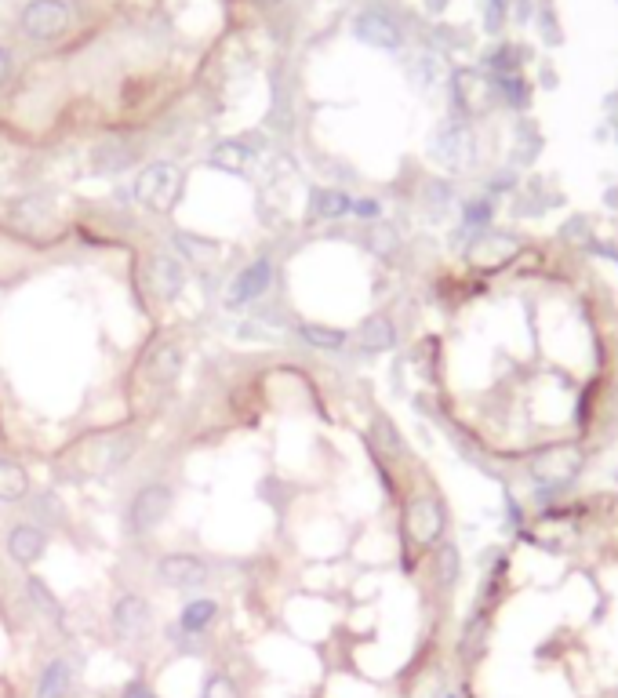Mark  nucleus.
I'll return each instance as SVG.
<instances>
[{
    "label": "nucleus",
    "instance_id": "nucleus-26",
    "mask_svg": "<svg viewBox=\"0 0 618 698\" xmlns=\"http://www.w3.org/2000/svg\"><path fill=\"white\" fill-rule=\"evenodd\" d=\"M11 77V51L0 48V88H4V80Z\"/></svg>",
    "mask_w": 618,
    "mask_h": 698
},
{
    "label": "nucleus",
    "instance_id": "nucleus-4",
    "mask_svg": "<svg viewBox=\"0 0 618 698\" xmlns=\"http://www.w3.org/2000/svg\"><path fill=\"white\" fill-rule=\"evenodd\" d=\"M110 619H113V633H117V640H124V644H139V640L153 629L150 604L142 597H135V593H120V597L113 600Z\"/></svg>",
    "mask_w": 618,
    "mask_h": 698
},
{
    "label": "nucleus",
    "instance_id": "nucleus-1",
    "mask_svg": "<svg viewBox=\"0 0 618 698\" xmlns=\"http://www.w3.org/2000/svg\"><path fill=\"white\" fill-rule=\"evenodd\" d=\"M179 190H182V171L175 164H150V168L139 171V179L131 186V197L139 200L142 208L164 215V211L175 208Z\"/></svg>",
    "mask_w": 618,
    "mask_h": 698
},
{
    "label": "nucleus",
    "instance_id": "nucleus-15",
    "mask_svg": "<svg viewBox=\"0 0 618 698\" xmlns=\"http://www.w3.org/2000/svg\"><path fill=\"white\" fill-rule=\"evenodd\" d=\"M357 339H360V346H364V349H389L397 335H393V324H389V317L375 313V317H368L364 324H360Z\"/></svg>",
    "mask_w": 618,
    "mask_h": 698
},
{
    "label": "nucleus",
    "instance_id": "nucleus-10",
    "mask_svg": "<svg viewBox=\"0 0 618 698\" xmlns=\"http://www.w3.org/2000/svg\"><path fill=\"white\" fill-rule=\"evenodd\" d=\"M73 695V666L70 659H51L40 669L37 695L33 698H70Z\"/></svg>",
    "mask_w": 618,
    "mask_h": 698
},
{
    "label": "nucleus",
    "instance_id": "nucleus-6",
    "mask_svg": "<svg viewBox=\"0 0 618 698\" xmlns=\"http://www.w3.org/2000/svg\"><path fill=\"white\" fill-rule=\"evenodd\" d=\"M157 575L164 586L175 589H197L208 582V564L193 553H168V557L157 560Z\"/></svg>",
    "mask_w": 618,
    "mask_h": 698
},
{
    "label": "nucleus",
    "instance_id": "nucleus-12",
    "mask_svg": "<svg viewBox=\"0 0 618 698\" xmlns=\"http://www.w3.org/2000/svg\"><path fill=\"white\" fill-rule=\"evenodd\" d=\"M30 495V473L11 459H0V502H22Z\"/></svg>",
    "mask_w": 618,
    "mask_h": 698
},
{
    "label": "nucleus",
    "instance_id": "nucleus-25",
    "mask_svg": "<svg viewBox=\"0 0 618 698\" xmlns=\"http://www.w3.org/2000/svg\"><path fill=\"white\" fill-rule=\"evenodd\" d=\"M353 211L364 215V219H375V215H379V204H375V200H353Z\"/></svg>",
    "mask_w": 618,
    "mask_h": 698
},
{
    "label": "nucleus",
    "instance_id": "nucleus-11",
    "mask_svg": "<svg viewBox=\"0 0 618 698\" xmlns=\"http://www.w3.org/2000/svg\"><path fill=\"white\" fill-rule=\"evenodd\" d=\"M182 371V346L179 342H164L150 353L146 360V379L157 382V386H168V382L179 379Z\"/></svg>",
    "mask_w": 618,
    "mask_h": 698
},
{
    "label": "nucleus",
    "instance_id": "nucleus-22",
    "mask_svg": "<svg viewBox=\"0 0 618 698\" xmlns=\"http://www.w3.org/2000/svg\"><path fill=\"white\" fill-rule=\"evenodd\" d=\"M502 91H506V99L513 102V106H524V102H528V84H524V80L517 77V73H513V77H502Z\"/></svg>",
    "mask_w": 618,
    "mask_h": 698
},
{
    "label": "nucleus",
    "instance_id": "nucleus-21",
    "mask_svg": "<svg viewBox=\"0 0 618 698\" xmlns=\"http://www.w3.org/2000/svg\"><path fill=\"white\" fill-rule=\"evenodd\" d=\"M200 698H240V691H237V684H233V677H226V673H211L204 691H200Z\"/></svg>",
    "mask_w": 618,
    "mask_h": 698
},
{
    "label": "nucleus",
    "instance_id": "nucleus-2",
    "mask_svg": "<svg viewBox=\"0 0 618 698\" xmlns=\"http://www.w3.org/2000/svg\"><path fill=\"white\" fill-rule=\"evenodd\" d=\"M70 26V4L66 0H30L19 11V30L30 40H55Z\"/></svg>",
    "mask_w": 618,
    "mask_h": 698
},
{
    "label": "nucleus",
    "instance_id": "nucleus-8",
    "mask_svg": "<svg viewBox=\"0 0 618 698\" xmlns=\"http://www.w3.org/2000/svg\"><path fill=\"white\" fill-rule=\"evenodd\" d=\"M353 30H357V37L364 40V44H371V48H382V51L400 48L397 22L389 19V15H382V11H364V15H357Z\"/></svg>",
    "mask_w": 618,
    "mask_h": 698
},
{
    "label": "nucleus",
    "instance_id": "nucleus-23",
    "mask_svg": "<svg viewBox=\"0 0 618 698\" xmlns=\"http://www.w3.org/2000/svg\"><path fill=\"white\" fill-rule=\"evenodd\" d=\"M517 59H520V51H517V48H502L491 62H495V70L506 73V70H517Z\"/></svg>",
    "mask_w": 618,
    "mask_h": 698
},
{
    "label": "nucleus",
    "instance_id": "nucleus-13",
    "mask_svg": "<svg viewBox=\"0 0 618 698\" xmlns=\"http://www.w3.org/2000/svg\"><path fill=\"white\" fill-rule=\"evenodd\" d=\"M215 615H219V604H215L211 597L190 600L179 615V633H204V629L215 622Z\"/></svg>",
    "mask_w": 618,
    "mask_h": 698
},
{
    "label": "nucleus",
    "instance_id": "nucleus-3",
    "mask_svg": "<svg viewBox=\"0 0 618 698\" xmlns=\"http://www.w3.org/2000/svg\"><path fill=\"white\" fill-rule=\"evenodd\" d=\"M171 506H175V491L168 484H146L139 488V495L131 499V509H128V524L135 535H150L157 531L164 520H168Z\"/></svg>",
    "mask_w": 618,
    "mask_h": 698
},
{
    "label": "nucleus",
    "instance_id": "nucleus-16",
    "mask_svg": "<svg viewBox=\"0 0 618 698\" xmlns=\"http://www.w3.org/2000/svg\"><path fill=\"white\" fill-rule=\"evenodd\" d=\"M248 160H251V150L244 142H219L215 150H211V168H222V171H248Z\"/></svg>",
    "mask_w": 618,
    "mask_h": 698
},
{
    "label": "nucleus",
    "instance_id": "nucleus-27",
    "mask_svg": "<svg viewBox=\"0 0 618 698\" xmlns=\"http://www.w3.org/2000/svg\"><path fill=\"white\" fill-rule=\"evenodd\" d=\"M262 4H280V0H262Z\"/></svg>",
    "mask_w": 618,
    "mask_h": 698
},
{
    "label": "nucleus",
    "instance_id": "nucleus-19",
    "mask_svg": "<svg viewBox=\"0 0 618 698\" xmlns=\"http://www.w3.org/2000/svg\"><path fill=\"white\" fill-rule=\"evenodd\" d=\"M175 248L186 255V259H193V262H204V259H215V251H219V244L215 240H204V237H193V233H186V230H175Z\"/></svg>",
    "mask_w": 618,
    "mask_h": 698
},
{
    "label": "nucleus",
    "instance_id": "nucleus-17",
    "mask_svg": "<svg viewBox=\"0 0 618 698\" xmlns=\"http://www.w3.org/2000/svg\"><path fill=\"white\" fill-rule=\"evenodd\" d=\"M26 593H30V604L51 622H62V604L55 600V593L48 589V582L37 579V575H26Z\"/></svg>",
    "mask_w": 618,
    "mask_h": 698
},
{
    "label": "nucleus",
    "instance_id": "nucleus-14",
    "mask_svg": "<svg viewBox=\"0 0 618 698\" xmlns=\"http://www.w3.org/2000/svg\"><path fill=\"white\" fill-rule=\"evenodd\" d=\"M309 208H313V215H320V219H342V215L353 211V197L342 190H313Z\"/></svg>",
    "mask_w": 618,
    "mask_h": 698
},
{
    "label": "nucleus",
    "instance_id": "nucleus-9",
    "mask_svg": "<svg viewBox=\"0 0 618 698\" xmlns=\"http://www.w3.org/2000/svg\"><path fill=\"white\" fill-rule=\"evenodd\" d=\"M44 549H48V535L37 528V524H15L8 531V557L22 568H30L44 557Z\"/></svg>",
    "mask_w": 618,
    "mask_h": 698
},
{
    "label": "nucleus",
    "instance_id": "nucleus-18",
    "mask_svg": "<svg viewBox=\"0 0 618 698\" xmlns=\"http://www.w3.org/2000/svg\"><path fill=\"white\" fill-rule=\"evenodd\" d=\"M299 339L313 349H342L346 346V331L328 328V324H299Z\"/></svg>",
    "mask_w": 618,
    "mask_h": 698
},
{
    "label": "nucleus",
    "instance_id": "nucleus-7",
    "mask_svg": "<svg viewBox=\"0 0 618 698\" xmlns=\"http://www.w3.org/2000/svg\"><path fill=\"white\" fill-rule=\"evenodd\" d=\"M150 284L160 299H175L186 288V266L171 251H153L150 255Z\"/></svg>",
    "mask_w": 618,
    "mask_h": 698
},
{
    "label": "nucleus",
    "instance_id": "nucleus-20",
    "mask_svg": "<svg viewBox=\"0 0 618 698\" xmlns=\"http://www.w3.org/2000/svg\"><path fill=\"white\" fill-rule=\"evenodd\" d=\"M135 160V153L128 150V146H102L99 153H95V171H124Z\"/></svg>",
    "mask_w": 618,
    "mask_h": 698
},
{
    "label": "nucleus",
    "instance_id": "nucleus-24",
    "mask_svg": "<svg viewBox=\"0 0 618 698\" xmlns=\"http://www.w3.org/2000/svg\"><path fill=\"white\" fill-rule=\"evenodd\" d=\"M120 698H157V691H153L150 684H142V680H135V684H128V688L120 691Z\"/></svg>",
    "mask_w": 618,
    "mask_h": 698
},
{
    "label": "nucleus",
    "instance_id": "nucleus-5",
    "mask_svg": "<svg viewBox=\"0 0 618 698\" xmlns=\"http://www.w3.org/2000/svg\"><path fill=\"white\" fill-rule=\"evenodd\" d=\"M273 284V262L270 259H255L248 262L244 270L233 277L230 291H226V306H248V302H259Z\"/></svg>",
    "mask_w": 618,
    "mask_h": 698
}]
</instances>
